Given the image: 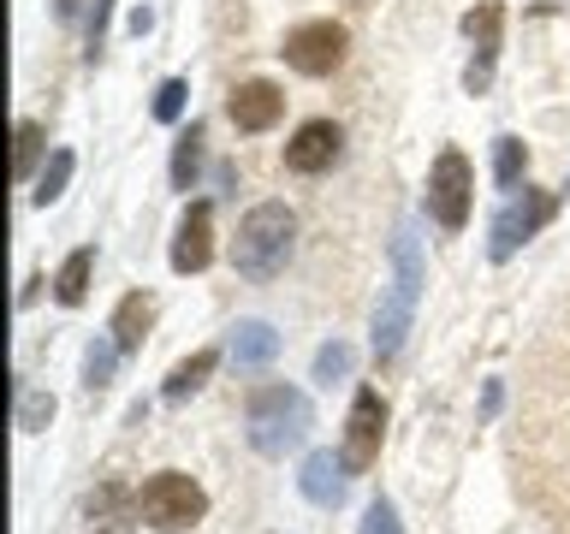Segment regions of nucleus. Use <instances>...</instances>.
Here are the masks:
<instances>
[{"label": "nucleus", "instance_id": "14", "mask_svg": "<svg viewBox=\"0 0 570 534\" xmlns=\"http://www.w3.org/2000/svg\"><path fill=\"white\" fill-rule=\"evenodd\" d=\"M297 493L309 498V505H338L345 498V457H333V452H309L303 457V469H297Z\"/></svg>", "mask_w": 570, "mask_h": 534}, {"label": "nucleus", "instance_id": "1", "mask_svg": "<svg viewBox=\"0 0 570 534\" xmlns=\"http://www.w3.org/2000/svg\"><path fill=\"white\" fill-rule=\"evenodd\" d=\"M292 238H297V214L285 202H256L238 220V238H232V267L244 279H274L285 261H292Z\"/></svg>", "mask_w": 570, "mask_h": 534}, {"label": "nucleus", "instance_id": "2", "mask_svg": "<svg viewBox=\"0 0 570 534\" xmlns=\"http://www.w3.org/2000/svg\"><path fill=\"white\" fill-rule=\"evenodd\" d=\"M244 427H249V445H256L262 457H285L292 445L309 439L315 404L303 398L297 386H262L244 409Z\"/></svg>", "mask_w": 570, "mask_h": 534}, {"label": "nucleus", "instance_id": "16", "mask_svg": "<svg viewBox=\"0 0 570 534\" xmlns=\"http://www.w3.org/2000/svg\"><path fill=\"white\" fill-rule=\"evenodd\" d=\"M149 320H155V303L142 297V291H131V297L119 303V309H114V327H107V333H114V345H119V356L142 350V338H149Z\"/></svg>", "mask_w": 570, "mask_h": 534}, {"label": "nucleus", "instance_id": "10", "mask_svg": "<svg viewBox=\"0 0 570 534\" xmlns=\"http://www.w3.org/2000/svg\"><path fill=\"white\" fill-rule=\"evenodd\" d=\"M345 155V131H338L333 119H309V125H297V137L285 142V167L292 172H327L333 160Z\"/></svg>", "mask_w": 570, "mask_h": 534}, {"label": "nucleus", "instance_id": "15", "mask_svg": "<svg viewBox=\"0 0 570 534\" xmlns=\"http://www.w3.org/2000/svg\"><path fill=\"white\" fill-rule=\"evenodd\" d=\"M279 356V333L267 320H238L232 327V363L238 368H267Z\"/></svg>", "mask_w": 570, "mask_h": 534}, {"label": "nucleus", "instance_id": "28", "mask_svg": "<svg viewBox=\"0 0 570 534\" xmlns=\"http://www.w3.org/2000/svg\"><path fill=\"white\" fill-rule=\"evenodd\" d=\"M78 7H83V0H60V7H53V12H60L66 24H71V18H78Z\"/></svg>", "mask_w": 570, "mask_h": 534}, {"label": "nucleus", "instance_id": "22", "mask_svg": "<svg viewBox=\"0 0 570 534\" xmlns=\"http://www.w3.org/2000/svg\"><path fill=\"white\" fill-rule=\"evenodd\" d=\"M523 167H529V149H523L517 137H499V142H493V178H499L505 190H517V178H523Z\"/></svg>", "mask_w": 570, "mask_h": 534}, {"label": "nucleus", "instance_id": "23", "mask_svg": "<svg viewBox=\"0 0 570 534\" xmlns=\"http://www.w3.org/2000/svg\"><path fill=\"white\" fill-rule=\"evenodd\" d=\"M351 363H356V356H351V345H338V338H333V345H321V356H315V380H321V386L345 380V374H351Z\"/></svg>", "mask_w": 570, "mask_h": 534}, {"label": "nucleus", "instance_id": "17", "mask_svg": "<svg viewBox=\"0 0 570 534\" xmlns=\"http://www.w3.org/2000/svg\"><path fill=\"white\" fill-rule=\"evenodd\" d=\"M89 274H96V249H71L60 261V274H53V297H60L66 309H78L89 297Z\"/></svg>", "mask_w": 570, "mask_h": 534}, {"label": "nucleus", "instance_id": "5", "mask_svg": "<svg viewBox=\"0 0 570 534\" xmlns=\"http://www.w3.org/2000/svg\"><path fill=\"white\" fill-rule=\"evenodd\" d=\"M285 66L303 71V78H333L338 66H345L351 53V30L333 24V18H315V24H297L292 36H285Z\"/></svg>", "mask_w": 570, "mask_h": 534}, {"label": "nucleus", "instance_id": "12", "mask_svg": "<svg viewBox=\"0 0 570 534\" xmlns=\"http://www.w3.org/2000/svg\"><path fill=\"white\" fill-rule=\"evenodd\" d=\"M226 113H232V125H238V131H267V125H279V113H285V96H279V83L249 78V83L232 89Z\"/></svg>", "mask_w": 570, "mask_h": 534}, {"label": "nucleus", "instance_id": "7", "mask_svg": "<svg viewBox=\"0 0 570 534\" xmlns=\"http://www.w3.org/2000/svg\"><path fill=\"white\" fill-rule=\"evenodd\" d=\"M470 196H475L470 160H463L458 149H440L434 172H428V214H434L445 231H458L463 220H470Z\"/></svg>", "mask_w": 570, "mask_h": 534}, {"label": "nucleus", "instance_id": "8", "mask_svg": "<svg viewBox=\"0 0 570 534\" xmlns=\"http://www.w3.org/2000/svg\"><path fill=\"white\" fill-rule=\"evenodd\" d=\"M381 434H386V404L374 386H363L351 404V422H345V452H338L345 469H368V463L381 457Z\"/></svg>", "mask_w": 570, "mask_h": 534}, {"label": "nucleus", "instance_id": "27", "mask_svg": "<svg viewBox=\"0 0 570 534\" xmlns=\"http://www.w3.org/2000/svg\"><path fill=\"white\" fill-rule=\"evenodd\" d=\"M48 416H53V398H42V392H24V404H18V427H24V434H36Z\"/></svg>", "mask_w": 570, "mask_h": 534}, {"label": "nucleus", "instance_id": "6", "mask_svg": "<svg viewBox=\"0 0 570 534\" xmlns=\"http://www.w3.org/2000/svg\"><path fill=\"white\" fill-rule=\"evenodd\" d=\"M552 214H559V196H552V190H523V196H511V202L499 208V220H493L488 256H493V261H511L517 249H523L534 231L552 220Z\"/></svg>", "mask_w": 570, "mask_h": 534}, {"label": "nucleus", "instance_id": "13", "mask_svg": "<svg viewBox=\"0 0 570 534\" xmlns=\"http://www.w3.org/2000/svg\"><path fill=\"white\" fill-rule=\"evenodd\" d=\"M83 516H89V534H131V523H137V498L119 487V481H101L96 493H89V505H83Z\"/></svg>", "mask_w": 570, "mask_h": 534}, {"label": "nucleus", "instance_id": "20", "mask_svg": "<svg viewBox=\"0 0 570 534\" xmlns=\"http://www.w3.org/2000/svg\"><path fill=\"white\" fill-rule=\"evenodd\" d=\"M196 167H203V125H190L173 149V190H190L196 185Z\"/></svg>", "mask_w": 570, "mask_h": 534}, {"label": "nucleus", "instance_id": "3", "mask_svg": "<svg viewBox=\"0 0 570 534\" xmlns=\"http://www.w3.org/2000/svg\"><path fill=\"white\" fill-rule=\"evenodd\" d=\"M392 261H399V274H392L381 309H374V356H399L404 333H410V315H416V297H422V244H416V226L399 231V244H392Z\"/></svg>", "mask_w": 570, "mask_h": 534}, {"label": "nucleus", "instance_id": "19", "mask_svg": "<svg viewBox=\"0 0 570 534\" xmlns=\"http://www.w3.org/2000/svg\"><path fill=\"white\" fill-rule=\"evenodd\" d=\"M18 142H12V178H18V185H24V178H30V167H36V160H42V149H48V131H42V125H36V119H18V131H12Z\"/></svg>", "mask_w": 570, "mask_h": 534}, {"label": "nucleus", "instance_id": "4", "mask_svg": "<svg viewBox=\"0 0 570 534\" xmlns=\"http://www.w3.org/2000/svg\"><path fill=\"white\" fill-rule=\"evenodd\" d=\"M137 511H142V523L160 528V534H185L196 528L208 516V493L196 487L190 475H178V469H160L142 481V493H137Z\"/></svg>", "mask_w": 570, "mask_h": 534}, {"label": "nucleus", "instance_id": "21", "mask_svg": "<svg viewBox=\"0 0 570 534\" xmlns=\"http://www.w3.org/2000/svg\"><path fill=\"white\" fill-rule=\"evenodd\" d=\"M71 167H78V160H71L66 149H53V155H48V167H42V178H36V190H30V202H36V208L60 202V190H66V178H71Z\"/></svg>", "mask_w": 570, "mask_h": 534}, {"label": "nucleus", "instance_id": "18", "mask_svg": "<svg viewBox=\"0 0 570 534\" xmlns=\"http://www.w3.org/2000/svg\"><path fill=\"white\" fill-rule=\"evenodd\" d=\"M214 363H220V350H196L190 363H178V368L167 374V386H160V398H167V404H185L190 392H196V386H203L208 374H214Z\"/></svg>", "mask_w": 570, "mask_h": 534}, {"label": "nucleus", "instance_id": "24", "mask_svg": "<svg viewBox=\"0 0 570 534\" xmlns=\"http://www.w3.org/2000/svg\"><path fill=\"white\" fill-rule=\"evenodd\" d=\"M114 356H119V345H89L83 350V386L89 392H101L107 380H114Z\"/></svg>", "mask_w": 570, "mask_h": 534}, {"label": "nucleus", "instance_id": "9", "mask_svg": "<svg viewBox=\"0 0 570 534\" xmlns=\"http://www.w3.org/2000/svg\"><path fill=\"white\" fill-rule=\"evenodd\" d=\"M499 24H505V0H475V12H463V36L475 42V60L463 71L470 89L493 83V53H499Z\"/></svg>", "mask_w": 570, "mask_h": 534}, {"label": "nucleus", "instance_id": "11", "mask_svg": "<svg viewBox=\"0 0 570 534\" xmlns=\"http://www.w3.org/2000/svg\"><path fill=\"white\" fill-rule=\"evenodd\" d=\"M208 261H214V208L190 202L185 220H178V238H173V274H203Z\"/></svg>", "mask_w": 570, "mask_h": 534}, {"label": "nucleus", "instance_id": "25", "mask_svg": "<svg viewBox=\"0 0 570 534\" xmlns=\"http://www.w3.org/2000/svg\"><path fill=\"white\" fill-rule=\"evenodd\" d=\"M185 96H190L185 78H167V83L155 89V119H160V125H173L178 113H185Z\"/></svg>", "mask_w": 570, "mask_h": 534}, {"label": "nucleus", "instance_id": "26", "mask_svg": "<svg viewBox=\"0 0 570 534\" xmlns=\"http://www.w3.org/2000/svg\"><path fill=\"white\" fill-rule=\"evenodd\" d=\"M363 534H404L399 528V511H392V498H374L363 511Z\"/></svg>", "mask_w": 570, "mask_h": 534}]
</instances>
